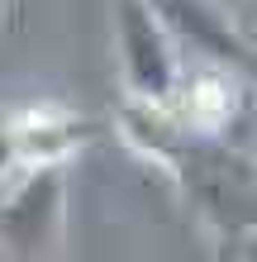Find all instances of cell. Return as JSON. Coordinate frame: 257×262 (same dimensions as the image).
Segmentation results:
<instances>
[{"label": "cell", "instance_id": "52a82bcc", "mask_svg": "<svg viewBox=\"0 0 257 262\" xmlns=\"http://www.w3.org/2000/svg\"><path fill=\"white\" fill-rule=\"evenodd\" d=\"M224 5H229V10H233V14H248V10H252V14H257V0H224Z\"/></svg>", "mask_w": 257, "mask_h": 262}, {"label": "cell", "instance_id": "3957f363", "mask_svg": "<svg viewBox=\"0 0 257 262\" xmlns=\"http://www.w3.org/2000/svg\"><path fill=\"white\" fill-rule=\"evenodd\" d=\"M252 76L238 72V67H219V62H191L181 67V81L162 110H167L181 129L191 134H224L238 129V119L248 115V86Z\"/></svg>", "mask_w": 257, "mask_h": 262}, {"label": "cell", "instance_id": "8992f818", "mask_svg": "<svg viewBox=\"0 0 257 262\" xmlns=\"http://www.w3.org/2000/svg\"><path fill=\"white\" fill-rule=\"evenodd\" d=\"M14 167H19V152H14V138H10V129H5V119H0V186L10 181Z\"/></svg>", "mask_w": 257, "mask_h": 262}, {"label": "cell", "instance_id": "7a4b0ae2", "mask_svg": "<svg viewBox=\"0 0 257 262\" xmlns=\"http://www.w3.org/2000/svg\"><path fill=\"white\" fill-rule=\"evenodd\" d=\"M114 53L129 100H148V105L167 100L181 81V67H186L153 0H114Z\"/></svg>", "mask_w": 257, "mask_h": 262}, {"label": "cell", "instance_id": "5b68a950", "mask_svg": "<svg viewBox=\"0 0 257 262\" xmlns=\"http://www.w3.org/2000/svg\"><path fill=\"white\" fill-rule=\"evenodd\" d=\"M5 129L14 138L19 167H29V162H67L96 134V124L86 115L67 110L57 100H38V105H24V110L5 115Z\"/></svg>", "mask_w": 257, "mask_h": 262}, {"label": "cell", "instance_id": "6da1fadb", "mask_svg": "<svg viewBox=\"0 0 257 262\" xmlns=\"http://www.w3.org/2000/svg\"><path fill=\"white\" fill-rule=\"evenodd\" d=\"M67 243V162H29L0 195V257H62Z\"/></svg>", "mask_w": 257, "mask_h": 262}, {"label": "cell", "instance_id": "277c9868", "mask_svg": "<svg viewBox=\"0 0 257 262\" xmlns=\"http://www.w3.org/2000/svg\"><path fill=\"white\" fill-rule=\"evenodd\" d=\"M153 5L167 19L181 57L191 53V62H219V67H238L257 76L252 43L243 38V29L224 0H153Z\"/></svg>", "mask_w": 257, "mask_h": 262}]
</instances>
